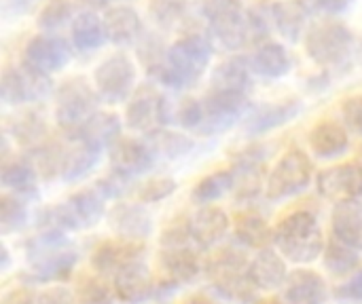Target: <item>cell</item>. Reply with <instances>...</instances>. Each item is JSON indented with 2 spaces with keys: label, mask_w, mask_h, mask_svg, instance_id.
Returning <instances> with one entry per match:
<instances>
[{
  "label": "cell",
  "mask_w": 362,
  "mask_h": 304,
  "mask_svg": "<svg viewBox=\"0 0 362 304\" xmlns=\"http://www.w3.org/2000/svg\"><path fill=\"white\" fill-rule=\"evenodd\" d=\"M146 144L151 146V150L155 154L165 157V159L187 157L195 148V142L189 135L176 133V131H168V129H157V131L148 133L146 135Z\"/></svg>",
  "instance_id": "obj_38"
},
{
  "label": "cell",
  "mask_w": 362,
  "mask_h": 304,
  "mask_svg": "<svg viewBox=\"0 0 362 304\" xmlns=\"http://www.w3.org/2000/svg\"><path fill=\"white\" fill-rule=\"evenodd\" d=\"M168 123V102L153 85H142L134 91L125 106V125L138 133H153Z\"/></svg>",
  "instance_id": "obj_11"
},
{
  "label": "cell",
  "mask_w": 362,
  "mask_h": 304,
  "mask_svg": "<svg viewBox=\"0 0 362 304\" xmlns=\"http://www.w3.org/2000/svg\"><path fill=\"white\" fill-rule=\"evenodd\" d=\"M325 267L335 273V275H348V273H354L356 267H358V252L341 245L339 241H331L325 250Z\"/></svg>",
  "instance_id": "obj_43"
},
{
  "label": "cell",
  "mask_w": 362,
  "mask_h": 304,
  "mask_svg": "<svg viewBox=\"0 0 362 304\" xmlns=\"http://www.w3.org/2000/svg\"><path fill=\"white\" fill-rule=\"evenodd\" d=\"M28 262L34 281L59 284L72 275L78 254L70 248L62 231H40V235L28 243Z\"/></svg>",
  "instance_id": "obj_3"
},
{
  "label": "cell",
  "mask_w": 362,
  "mask_h": 304,
  "mask_svg": "<svg viewBox=\"0 0 362 304\" xmlns=\"http://www.w3.org/2000/svg\"><path fill=\"white\" fill-rule=\"evenodd\" d=\"M331 229L333 239L341 245L362 252V203L356 201H344L335 203L331 212Z\"/></svg>",
  "instance_id": "obj_24"
},
{
  "label": "cell",
  "mask_w": 362,
  "mask_h": 304,
  "mask_svg": "<svg viewBox=\"0 0 362 304\" xmlns=\"http://www.w3.org/2000/svg\"><path fill=\"white\" fill-rule=\"evenodd\" d=\"M341 116H344V125H346L348 131L362 135V95L348 97L344 102Z\"/></svg>",
  "instance_id": "obj_49"
},
{
  "label": "cell",
  "mask_w": 362,
  "mask_h": 304,
  "mask_svg": "<svg viewBox=\"0 0 362 304\" xmlns=\"http://www.w3.org/2000/svg\"><path fill=\"white\" fill-rule=\"evenodd\" d=\"M235 239L252 250H267L274 243V229L257 212H242L233 224Z\"/></svg>",
  "instance_id": "obj_33"
},
{
  "label": "cell",
  "mask_w": 362,
  "mask_h": 304,
  "mask_svg": "<svg viewBox=\"0 0 362 304\" xmlns=\"http://www.w3.org/2000/svg\"><path fill=\"white\" fill-rule=\"evenodd\" d=\"M202 104H204V121L197 131L204 135H214V133L227 131L246 114L248 95L208 91Z\"/></svg>",
  "instance_id": "obj_12"
},
{
  "label": "cell",
  "mask_w": 362,
  "mask_h": 304,
  "mask_svg": "<svg viewBox=\"0 0 362 304\" xmlns=\"http://www.w3.org/2000/svg\"><path fill=\"white\" fill-rule=\"evenodd\" d=\"M352 42H354L352 32L344 23L333 19L316 21L305 32V51L310 59L320 68L341 66L352 51Z\"/></svg>",
  "instance_id": "obj_7"
},
{
  "label": "cell",
  "mask_w": 362,
  "mask_h": 304,
  "mask_svg": "<svg viewBox=\"0 0 362 304\" xmlns=\"http://www.w3.org/2000/svg\"><path fill=\"white\" fill-rule=\"evenodd\" d=\"M335 298L344 304H362V269L354 271L337 290Z\"/></svg>",
  "instance_id": "obj_48"
},
{
  "label": "cell",
  "mask_w": 362,
  "mask_h": 304,
  "mask_svg": "<svg viewBox=\"0 0 362 304\" xmlns=\"http://www.w3.org/2000/svg\"><path fill=\"white\" fill-rule=\"evenodd\" d=\"M148 13L159 28L172 30L185 19L187 0H148Z\"/></svg>",
  "instance_id": "obj_41"
},
{
  "label": "cell",
  "mask_w": 362,
  "mask_h": 304,
  "mask_svg": "<svg viewBox=\"0 0 362 304\" xmlns=\"http://www.w3.org/2000/svg\"><path fill=\"white\" fill-rule=\"evenodd\" d=\"M248 265L250 260H246L242 252L227 248L208 260L206 275L214 292L221 294L225 300L252 304L255 303V286L248 279Z\"/></svg>",
  "instance_id": "obj_4"
},
{
  "label": "cell",
  "mask_w": 362,
  "mask_h": 304,
  "mask_svg": "<svg viewBox=\"0 0 362 304\" xmlns=\"http://www.w3.org/2000/svg\"><path fill=\"white\" fill-rule=\"evenodd\" d=\"M316 186L327 201H356L362 197V167L358 163H341L329 167L318 174Z\"/></svg>",
  "instance_id": "obj_15"
},
{
  "label": "cell",
  "mask_w": 362,
  "mask_h": 304,
  "mask_svg": "<svg viewBox=\"0 0 362 304\" xmlns=\"http://www.w3.org/2000/svg\"><path fill=\"white\" fill-rule=\"evenodd\" d=\"M0 184L8 195L15 197H34L36 195V184H38V174L28 161H11L2 165L0 171Z\"/></svg>",
  "instance_id": "obj_36"
},
{
  "label": "cell",
  "mask_w": 362,
  "mask_h": 304,
  "mask_svg": "<svg viewBox=\"0 0 362 304\" xmlns=\"http://www.w3.org/2000/svg\"><path fill=\"white\" fill-rule=\"evenodd\" d=\"M250 76H252V68H250L248 57L244 55L229 57L214 68L212 78H210V91L248 95Z\"/></svg>",
  "instance_id": "obj_26"
},
{
  "label": "cell",
  "mask_w": 362,
  "mask_h": 304,
  "mask_svg": "<svg viewBox=\"0 0 362 304\" xmlns=\"http://www.w3.org/2000/svg\"><path fill=\"white\" fill-rule=\"evenodd\" d=\"M174 190H176V180L159 176V178H153V180L140 184L136 190V199L140 203H159V201L168 199L170 195H174Z\"/></svg>",
  "instance_id": "obj_46"
},
{
  "label": "cell",
  "mask_w": 362,
  "mask_h": 304,
  "mask_svg": "<svg viewBox=\"0 0 362 304\" xmlns=\"http://www.w3.org/2000/svg\"><path fill=\"white\" fill-rule=\"evenodd\" d=\"M0 256H2V265H0V269H2V271H6V269H8V260H11V258H8V248H6L4 243H2V248H0Z\"/></svg>",
  "instance_id": "obj_55"
},
{
  "label": "cell",
  "mask_w": 362,
  "mask_h": 304,
  "mask_svg": "<svg viewBox=\"0 0 362 304\" xmlns=\"http://www.w3.org/2000/svg\"><path fill=\"white\" fill-rule=\"evenodd\" d=\"M202 13L212 36L225 49L238 51L250 40L248 11L244 8V0H204Z\"/></svg>",
  "instance_id": "obj_6"
},
{
  "label": "cell",
  "mask_w": 362,
  "mask_h": 304,
  "mask_svg": "<svg viewBox=\"0 0 362 304\" xmlns=\"http://www.w3.org/2000/svg\"><path fill=\"white\" fill-rule=\"evenodd\" d=\"M212 59V44L204 34H185L168 47V59L163 68L157 72V80H161L170 89L193 87Z\"/></svg>",
  "instance_id": "obj_1"
},
{
  "label": "cell",
  "mask_w": 362,
  "mask_h": 304,
  "mask_svg": "<svg viewBox=\"0 0 362 304\" xmlns=\"http://www.w3.org/2000/svg\"><path fill=\"white\" fill-rule=\"evenodd\" d=\"M115 290H110L98 277L83 279L76 292V300L81 304H115Z\"/></svg>",
  "instance_id": "obj_45"
},
{
  "label": "cell",
  "mask_w": 362,
  "mask_h": 304,
  "mask_svg": "<svg viewBox=\"0 0 362 304\" xmlns=\"http://www.w3.org/2000/svg\"><path fill=\"white\" fill-rule=\"evenodd\" d=\"M78 138L98 150L110 148L121 138V121L115 112H95L83 127Z\"/></svg>",
  "instance_id": "obj_35"
},
{
  "label": "cell",
  "mask_w": 362,
  "mask_h": 304,
  "mask_svg": "<svg viewBox=\"0 0 362 304\" xmlns=\"http://www.w3.org/2000/svg\"><path fill=\"white\" fill-rule=\"evenodd\" d=\"M134 83H136V66L129 59V55H125L123 51L108 55L104 61L98 63L93 72L95 91L100 99H104L106 104L125 102L134 89Z\"/></svg>",
  "instance_id": "obj_9"
},
{
  "label": "cell",
  "mask_w": 362,
  "mask_h": 304,
  "mask_svg": "<svg viewBox=\"0 0 362 304\" xmlns=\"http://www.w3.org/2000/svg\"><path fill=\"white\" fill-rule=\"evenodd\" d=\"M310 148L318 159L344 157L350 148V135L346 125L337 121H320L310 131Z\"/></svg>",
  "instance_id": "obj_27"
},
{
  "label": "cell",
  "mask_w": 362,
  "mask_h": 304,
  "mask_svg": "<svg viewBox=\"0 0 362 304\" xmlns=\"http://www.w3.org/2000/svg\"><path fill=\"white\" fill-rule=\"evenodd\" d=\"M72 2L70 0H47L38 13V28L47 34H53L62 25H66L72 17Z\"/></svg>",
  "instance_id": "obj_44"
},
{
  "label": "cell",
  "mask_w": 362,
  "mask_h": 304,
  "mask_svg": "<svg viewBox=\"0 0 362 304\" xmlns=\"http://www.w3.org/2000/svg\"><path fill=\"white\" fill-rule=\"evenodd\" d=\"M102 21H104L106 38L119 47L138 44L144 38L142 17L138 15L136 8H132L127 4H115V6L106 8Z\"/></svg>",
  "instance_id": "obj_20"
},
{
  "label": "cell",
  "mask_w": 362,
  "mask_h": 304,
  "mask_svg": "<svg viewBox=\"0 0 362 304\" xmlns=\"http://www.w3.org/2000/svg\"><path fill=\"white\" fill-rule=\"evenodd\" d=\"M202 121H204V104L193 97L182 99L176 110V123L185 129L197 131L202 127Z\"/></svg>",
  "instance_id": "obj_47"
},
{
  "label": "cell",
  "mask_w": 362,
  "mask_h": 304,
  "mask_svg": "<svg viewBox=\"0 0 362 304\" xmlns=\"http://www.w3.org/2000/svg\"><path fill=\"white\" fill-rule=\"evenodd\" d=\"M189 226H191V239H193V243L197 248H202V250H210V248L218 245L227 237L229 226H231V220H229V216L221 207L204 205L189 220Z\"/></svg>",
  "instance_id": "obj_22"
},
{
  "label": "cell",
  "mask_w": 362,
  "mask_h": 304,
  "mask_svg": "<svg viewBox=\"0 0 362 304\" xmlns=\"http://www.w3.org/2000/svg\"><path fill=\"white\" fill-rule=\"evenodd\" d=\"M81 2L89 8H110L115 0H81Z\"/></svg>",
  "instance_id": "obj_53"
},
{
  "label": "cell",
  "mask_w": 362,
  "mask_h": 304,
  "mask_svg": "<svg viewBox=\"0 0 362 304\" xmlns=\"http://www.w3.org/2000/svg\"><path fill=\"white\" fill-rule=\"evenodd\" d=\"M301 112V102L297 99H284L278 104H267L257 108L248 121H246V133L248 135H263L269 133L291 121H295Z\"/></svg>",
  "instance_id": "obj_28"
},
{
  "label": "cell",
  "mask_w": 362,
  "mask_h": 304,
  "mask_svg": "<svg viewBox=\"0 0 362 304\" xmlns=\"http://www.w3.org/2000/svg\"><path fill=\"white\" fill-rule=\"evenodd\" d=\"M51 76L28 66L25 61L17 68H6L0 78V97L6 106H21L40 102L51 93Z\"/></svg>",
  "instance_id": "obj_10"
},
{
  "label": "cell",
  "mask_w": 362,
  "mask_h": 304,
  "mask_svg": "<svg viewBox=\"0 0 362 304\" xmlns=\"http://www.w3.org/2000/svg\"><path fill=\"white\" fill-rule=\"evenodd\" d=\"M182 304H210V300L204 298V296H191L189 300H185Z\"/></svg>",
  "instance_id": "obj_56"
},
{
  "label": "cell",
  "mask_w": 362,
  "mask_h": 304,
  "mask_svg": "<svg viewBox=\"0 0 362 304\" xmlns=\"http://www.w3.org/2000/svg\"><path fill=\"white\" fill-rule=\"evenodd\" d=\"M70 38H72V44L83 53L98 51L108 40L106 30H104V21L93 11H83L72 19Z\"/></svg>",
  "instance_id": "obj_34"
},
{
  "label": "cell",
  "mask_w": 362,
  "mask_h": 304,
  "mask_svg": "<svg viewBox=\"0 0 362 304\" xmlns=\"http://www.w3.org/2000/svg\"><path fill=\"white\" fill-rule=\"evenodd\" d=\"M235 188V174L233 169H218L214 174H208L206 178H202L193 193H191V199L197 203V205H210L218 199H223L227 193H231Z\"/></svg>",
  "instance_id": "obj_37"
},
{
  "label": "cell",
  "mask_w": 362,
  "mask_h": 304,
  "mask_svg": "<svg viewBox=\"0 0 362 304\" xmlns=\"http://www.w3.org/2000/svg\"><path fill=\"white\" fill-rule=\"evenodd\" d=\"M62 159H64V150L57 146H34L25 157V161L34 167V171L45 180L53 178L55 174H62Z\"/></svg>",
  "instance_id": "obj_40"
},
{
  "label": "cell",
  "mask_w": 362,
  "mask_h": 304,
  "mask_svg": "<svg viewBox=\"0 0 362 304\" xmlns=\"http://www.w3.org/2000/svg\"><path fill=\"white\" fill-rule=\"evenodd\" d=\"M112 286H115L117 300H121L123 304L148 303L159 294V284L155 281L153 273L148 271L142 258L123 267L112 277Z\"/></svg>",
  "instance_id": "obj_14"
},
{
  "label": "cell",
  "mask_w": 362,
  "mask_h": 304,
  "mask_svg": "<svg viewBox=\"0 0 362 304\" xmlns=\"http://www.w3.org/2000/svg\"><path fill=\"white\" fill-rule=\"evenodd\" d=\"M104 197L102 193L93 188H83L76 190L64 205L66 216H68V226L70 231L74 229H93L102 216H104Z\"/></svg>",
  "instance_id": "obj_25"
},
{
  "label": "cell",
  "mask_w": 362,
  "mask_h": 304,
  "mask_svg": "<svg viewBox=\"0 0 362 304\" xmlns=\"http://www.w3.org/2000/svg\"><path fill=\"white\" fill-rule=\"evenodd\" d=\"M23 61L45 74H55L70 61V49L66 40L55 34H38L28 40L23 49Z\"/></svg>",
  "instance_id": "obj_16"
},
{
  "label": "cell",
  "mask_w": 362,
  "mask_h": 304,
  "mask_svg": "<svg viewBox=\"0 0 362 304\" xmlns=\"http://www.w3.org/2000/svg\"><path fill=\"white\" fill-rule=\"evenodd\" d=\"M159 292L178 290L180 286L193 284L202 273L204 265L199 256L187 245V248H163L159 256Z\"/></svg>",
  "instance_id": "obj_13"
},
{
  "label": "cell",
  "mask_w": 362,
  "mask_h": 304,
  "mask_svg": "<svg viewBox=\"0 0 362 304\" xmlns=\"http://www.w3.org/2000/svg\"><path fill=\"white\" fill-rule=\"evenodd\" d=\"M142 245L140 243H129L123 239H112L100 243L93 254H91V267L98 275H117L123 267H127L134 260H140L142 256Z\"/></svg>",
  "instance_id": "obj_23"
},
{
  "label": "cell",
  "mask_w": 362,
  "mask_h": 304,
  "mask_svg": "<svg viewBox=\"0 0 362 304\" xmlns=\"http://www.w3.org/2000/svg\"><path fill=\"white\" fill-rule=\"evenodd\" d=\"M274 243L295 265H312L325 254V235L318 218L310 209H297L284 216L274 229Z\"/></svg>",
  "instance_id": "obj_2"
},
{
  "label": "cell",
  "mask_w": 362,
  "mask_h": 304,
  "mask_svg": "<svg viewBox=\"0 0 362 304\" xmlns=\"http://www.w3.org/2000/svg\"><path fill=\"white\" fill-rule=\"evenodd\" d=\"M8 129L21 146H38V142L42 140L45 131H47V125L40 114L23 112L8 123Z\"/></svg>",
  "instance_id": "obj_39"
},
{
  "label": "cell",
  "mask_w": 362,
  "mask_h": 304,
  "mask_svg": "<svg viewBox=\"0 0 362 304\" xmlns=\"http://www.w3.org/2000/svg\"><path fill=\"white\" fill-rule=\"evenodd\" d=\"M125 186H127V178H123V176H119V174H110V176H106V178H102L98 184H95V188L102 193V197L108 201V199H117V197H121L123 193H125Z\"/></svg>",
  "instance_id": "obj_51"
},
{
  "label": "cell",
  "mask_w": 362,
  "mask_h": 304,
  "mask_svg": "<svg viewBox=\"0 0 362 304\" xmlns=\"http://www.w3.org/2000/svg\"><path fill=\"white\" fill-rule=\"evenodd\" d=\"M34 304H76V296L64 288V286H53L34 296Z\"/></svg>",
  "instance_id": "obj_50"
},
{
  "label": "cell",
  "mask_w": 362,
  "mask_h": 304,
  "mask_svg": "<svg viewBox=\"0 0 362 304\" xmlns=\"http://www.w3.org/2000/svg\"><path fill=\"white\" fill-rule=\"evenodd\" d=\"M98 91L83 76H72L62 83L55 93V121L59 129L70 138H78L98 112Z\"/></svg>",
  "instance_id": "obj_5"
},
{
  "label": "cell",
  "mask_w": 362,
  "mask_h": 304,
  "mask_svg": "<svg viewBox=\"0 0 362 304\" xmlns=\"http://www.w3.org/2000/svg\"><path fill=\"white\" fill-rule=\"evenodd\" d=\"M102 150L93 148L91 144H87L81 138H74V144L70 148L64 150V159H62V178L66 182H76L81 178H85L100 161Z\"/></svg>",
  "instance_id": "obj_32"
},
{
  "label": "cell",
  "mask_w": 362,
  "mask_h": 304,
  "mask_svg": "<svg viewBox=\"0 0 362 304\" xmlns=\"http://www.w3.org/2000/svg\"><path fill=\"white\" fill-rule=\"evenodd\" d=\"M354 0H305L303 4L312 11L325 13V15H344Z\"/></svg>",
  "instance_id": "obj_52"
},
{
  "label": "cell",
  "mask_w": 362,
  "mask_h": 304,
  "mask_svg": "<svg viewBox=\"0 0 362 304\" xmlns=\"http://www.w3.org/2000/svg\"><path fill=\"white\" fill-rule=\"evenodd\" d=\"M308 6L299 0H278L272 4V21L274 28L288 42H299L305 32Z\"/></svg>",
  "instance_id": "obj_30"
},
{
  "label": "cell",
  "mask_w": 362,
  "mask_h": 304,
  "mask_svg": "<svg viewBox=\"0 0 362 304\" xmlns=\"http://www.w3.org/2000/svg\"><path fill=\"white\" fill-rule=\"evenodd\" d=\"M30 2H32V0H6V2H4V6L15 4V13H23V11L30 6Z\"/></svg>",
  "instance_id": "obj_54"
},
{
  "label": "cell",
  "mask_w": 362,
  "mask_h": 304,
  "mask_svg": "<svg viewBox=\"0 0 362 304\" xmlns=\"http://www.w3.org/2000/svg\"><path fill=\"white\" fill-rule=\"evenodd\" d=\"M28 222V209L15 195H2L0 197V231L2 235L21 231Z\"/></svg>",
  "instance_id": "obj_42"
},
{
  "label": "cell",
  "mask_w": 362,
  "mask_h": 304,
  "mask_svg": "<svg viewBox=\"0 0 362 304\" xmlns=\"http://www.w3.org/2000/svg\"><path fill=\"white\" fill-rule=\"evenodd\" d=\"M248 279L255 286V290L261 292H276L284 288L288 279V269L284 262V256H280L274 250H259V254L248 265Z\"/></svg>",
  "instance_id": "obj_21"
},
{
  "label": "cell",
  "mask_w": 362,
  "mask_h": 304,
  "mask_svg": "<svg viewBox=\"0 0 362 304\" xmlns=\"http://www.w3.org/2000/svg\"><path fill=\"white\" fill-rule=\"evenodd\" d=\"M108 222L117 239H123L129 243H142L153 233L151 214L138 203H119L110 212Z\"/></svg>",
  "instance_id": "obj_18"
},
{
  "label": "cell",
  "mask_w": 362,
  "mask_h": 304,
  "mask_svg": "<svg viewBox=\"0 0 362 304\" xmlns=\"http://www.w3.org/2000/svg\"><path fill=\"white\" fill-rule=\"evenodd\" d=\"M235 174V195L242 201H250L259 197L263 188V157L259 150H244L238 157V165L233 169Z\"/></svg>",
  "instance_id": "obj_29"
},
{
  "label": "cell",
  "mask_w": 362,
  "mask_h": 304,
  "mask_svg": "<svg viewBox=\"0 0 362 304\" xmlns=\"http://www.w3.org/2000/svg\"><path fill=\"white\" fill-rule=\"evenodd\" d=\"M282 304H327L329 288L320 273L310 269H297L288 275L282 288Z\"/></svg>",
  "instance_id": "obj_19"
},
{
  "label": "cell",
  "mask_w": 362,
  "mask_h": 304,
  "mask_svg": "<svg viewBox=\"0 0 362 304\" xmlns=\"http://www.w3.org/2000/svg\"><path fill=\"white\" fill-rule=\"evenodd\" d=\"M312 178H314V165L310 157L299 148H291L278 159V163L269 171L265 182V195L269 201L291 199L308 190Z\"/></svg>",
  "instance_id": "obj_8"
},
{
  "label": "cell",
  "mask_w": 362,
  "mask_h": 304,
  "mask_svg": "<svg viewBox=\"0 0 362 304\" xmlns=\"http://www.w3.org/2000/svg\"><path fill=\"white\" fill-rule=\"evenodd\" d=\"M155 152L146 142H138L132 138H119L108 152L110 169L123 178H136L146 174L155 163Z\"/></svg>",
  "instance_id": "obj_17"
},
{
  "label": "cell",
  "mask_w": 362,
  "mask_h": 304,
  "mask_svg": "<svg viewBox=\"0 0 362 304\" xmlns=\"http://www.w3.org/2000/svg\"><path fill=\"white\" fill-rule=\"evenodd\" d=\"M252 74H259L263 78H282L291 72L293 63L288 57V51L280 42H263L257 47V51L248 57Z\"/></svg>",
  "instance_id": "obj_31"
}]
</instances>
